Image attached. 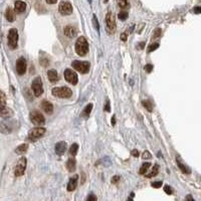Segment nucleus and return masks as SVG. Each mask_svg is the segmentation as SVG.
I'll return each mask as SVG.
<instances>
[{
    "instance_id": "nucleus-1",
    "label": "nucleus",
    "mask_w": 201,
    "mask_h": 201,
    "mask_svg": "<svg viewBox=\"0 0 201 201\" xmlns=\"http://www.w3.org/2000/svg\"><path fill=\"white\" fill-rule=\"evenodd\" d=\"M76 52L80 56H85L89 52V43L86 37L80 36L76 42Z\"/></svg>"
},
{
    "instance_id": "nucleus-2",
    "label": "nucleus",
    "mask_w": 201,
    "mask_h": 201,
    "mask_svg": "<svg viewBox=\"0 0 201 201\" xmlns=\"http://www.w3.org/2000/svg\"><path fill=\"white\" fill-rule=\"evenodd\" d=\"M51 94L54 97L60 98V99H69L73 95V91L67 87H58V88L52 89Z\"/></svg>"
},
{
    "instance_id": "nucleus-3",
    "label": "nucleus",
    "mask_w": 201,
    "mask_h": 201,
    "mask_svg": "<svg viewBox=\"0 0 201 201\" xmlns=\"http://www.w3.org/2000/svg\"><path fill=\"white\" fill-rule=\"evenodd\" d=\"M45 132H46V130H45L44 128H42V127L34 128V129H32V130H30L29 133H28V139L32 142H35V141H37L38 139H40L41 137L45 134Z\"/></svg>"
},
{
    "instance_id": "nucleus-4",
    "label": "nucleus",
    "mask_w": 201,
    "mask_h": 201,
    "mask_svg": "<svg viewBox=\"0 0 201 201\" xmlns=\"http://www.w3.org/2000/svg\"><path fill=\"white\" fill-rule=\"evenodd\" d=\"M18 43V31L15 28H11L8 32V45L11 49H17Z\"/></svg>"
},
{
    "instance_id": "nucleus-5",
    "label": "nucleus",
    "mask_w": 201,
    "mask_h": 201,
    "mask_svg": "<svg viewBox=\"0 0 201 201\" xmlns=\"http://www.w3.org/2000/svg\"><path fill=\"white\" fill-rule=\"evenodd\" d=\"M31 89L35 97H40L43 94V85L40 76H37V78H35L33 80V82L31 84Z\"/></svg>"
},
{
    "instance_id": "nucleus-6",
    "label": "nucleus",
    "mask_w": 201,
    "mask_h": 201,
    "mask_svg": "<svg viewBox=\"0 0 201 201\" xmlns=\"http://www.w3.org/2000/svg\"><path fill=\"white\" fill-rule=\"evenodd\" d=\"M71 65L75 69L80 71V73H87L89 71V62H82V60H73Z\"/></svg>"
},
{
    "instance_id": "nucleus-7",
    "label": "nucleus",
    "mask_w": 201,
    "mask_h": 201,
    "mask_svg": "<svg viewBox=\"0 0 201 201\" xmlns=\"http://www.w3.org/2000/svg\"><path fill=\"white\" fill-rule=\"evenodd\" d=\"M29 118L31 120V122L36 126H42L45 124V119L43 117V115L41 113H39L38 111H32L29 115Z\"/></svg>"
},
{
    "instance_id": "nucleus-8",
    "label": "nucleus",
    "mask_w": 201,
    "mask_h": 201,
    "mask_svg": "<svg viewBox=\"0 0 201 201\" xmlns=\"http://www.w3.org/2000/svg\"><path fill=\"white\" fill-rule=\"evenodd\" d=\"M15 121L13 120H6L0 124V131L3 134H10L15 128Z\"/></svg>"
},
{
    "instance_id": "nucleus-9",
    "label": "nucleus",
    "mask_w": 201,
    "mask_h": 201,
    "mask_svg": "<svg viewBox=\"0 0 201 201\" xmlns=\"http://www.w3.org/2000/svg\"><path fill=\"white\" fill-rule=\"evenodd\" d=\"M26 164H27V161H26L25 157H21L18 160L16 166H15V170H14V175L16 177H19L21 175H23L26 169Z\"/></svg>"
},
{
    "instance_id": "nucleus-10",
    "label": "nucleus",
    "mask_w": 201,
    "mask_h": 201,
    "mask_svg": "<svg viewBox=\"0 0 201 201\" xmlns=\"http://www.w3.org/2000/svg\"><path fill=\"white\" fill-rule=\"evenodd\" d=\"M106 22L108 29L111 33H115L116 31V21H115V16L112 12H108L106 16Z\"/></svg>"
},
{
    "instance_id": "nucleus-11",
    "label": "nucleus",
    "mask_w": 201,
    "mask_h": 201,
    "mask_svg": "<svg viewBox=\"0 0 201 201\" xmlns=\"http://www.w3.org/2000/svg\"><path fill=\"white\" fill-rule=\"evenodd\" d=\"M64 78L67 80V82H69L71 85H76L78 84V75L71 69H67L64 71Z\"/></svg>"
},
{
    "instance_id": "nucleus-12",
    "label": "nucleus",
    "mask_w": 201,
    "mask_h": 201,
    "mask_svg": "<svg viewBox=\"0 0 201 201\" xmlns=\"http://www.w3.org/2000/svg\"><path fill=\"white\" fill-rule=\"evenodd\" d=\"M12 110L6 106V100H0V116L3 118H9L12 116Z\"/></svg>"
},
{
    "instance_id": "nucleus-13",
    "label": "nucleus",
    "mask_w": 201,
    "mask_h": 201,
    "mask_svg": "<svg viewBox=\"0 0 201 201\" xmlns=\"http://www.w3.org/2000/svg\"><path fill=\"white\" fill-rule=\"evenodd\" d=\"M58 11L62 15H69L73 13V6L69 2L63 1L58 6Z\"/></svg>"
},
{
    "instance_id": "nucleus-14",
    "label": "nucleus",
    "mask_w": 201,
    "mask_h": 201,
    "mask_svg": "<svg viewBox=\"0 0 201 201\" xmlns=\"http://www.w3.org/2000/svg\"><path fill=\"white\" fill-rule=\"evenodd\" d=\"M16 71L19 76H22L26 71V60L24 58H20L16 62Z\"/></svg>"
},
{
    "instance_id": "nucleus-15",
    "label": "nucleus",
    "mask_w": 201,
    "mask_h": 201,
    "mask_svg": "<svg viewBox=\"0 0 201 201\" xmlns=\"http://www.w3.org/2000/svg\"><path fill=\"white\" fill-rule=\"evenodd\" d=\"M63 31H64L65 35H67V37H69V38L75 37V36L76 35V33H78V30H76V28L75 27V26H73V25L65 26L64 29H63Z\"/></svg>"
},
{
    "instance_id": "nucleus-16",
    "label": "nucleus",
    "mask_w": 201,
    "mask_h": 201,
    "mask_svg": "<svg viewBox=\"0 0 201 201\" xmlns=\"http://www.w3.org/2000/svg\"><path fill=\"white\" fill-rule=\"evenodd\" d=\"M54 150H55V153L58 155H62L63 153L67 150V143L65 142H58V143L55 144V147H54Z\"/></svg>"
},
{
    "instance_id": "nucleus-17",
    "label": "nucleus",
    "mask_w": 201,
    "mask_h": 201,
    "mask_svg": "<svg viewBox=\"0 0 201 201\" xmlns=\"http://www.w3.org/2000/svg\"><path fill=\"white\" fill-rule=\"evenodd\" d=\"M26 10V3L23 1H16L14 3V11L16 13H23Z\"/></svg>"
},
{
    "instance_id": "nucleus-18",
    "label": "nucleus",
    "mask_w": 201,
    "mask_h": 201,
    "mask_svg": "<svg viewBox=\"0 0 201 201\" xmlns=\"http://www.w3.org/2000/svg\"><path fill=\"white\" fill-rule=\"evenodd\" d=\"M78 176L75 175L73 177H71L69 181V184H67V191H73L76 188V185H78Z\"/></svg>"
},
{
    "instance_id": "nucleus-19",
    "label": "nucleus",
    "mask_w": 201,
    "mask_h": 201,
    "mask_svg": "<svg viewBox=\"0 0 201 201\" xmlns=\"http://www.w3.org/2000/svg\"><path fill=\"white\" fill-rule=\"evenodd\" d=\"M41 107H42L43 111H44L46 114H52V112H53V106H52V104L50 102H49V100H43L42 104H41Z\"/></svg>"
},
{
    "instance_id": "nucleus-20",
    "label": "nucleus",
    "mask_w": 201,
    "mask_h": 201,
    "mask_svg": "<svg viewBox=\"0 0 201 201\" xmlns=\"http://www.w3.org/2000/svg\"><path fill=\"white\" fill-rule=\"evenodd\" d=\"M47 78L50 80V82H56L58 80V73L55 69H49L47 71Z\"/></svg>"
},
{
    "instance_id": "nucleus-21",
    "label": "nucleus",
    "mask_w": 201,
    "mask_h": 201,
    "mask_svg": "<svg viewBox=\"0 0 201 201\" xmlns=\"http://www.w3.org/2000/svg\"><path fill=\"white\" fill-rule=\"evenodd\" d=\"M76 161L73 158H71L67 160V168L69 172H73L76 170Z\"/></svg>"
},
{
    "instance_id": "nucleus-22",
    "label": "nucleus",
    "mask_w": 201,
    "mask_h": 201,
    "mask_svg": "<svg viewBox=\"0 0 201 201\" xmlns=\"http://www.w3.org/2000/svg\"><path fill=\"white\" fill-rule=\"evenodd\" d=\"M5 16H6V19H7L9 22H12V21H14V19H15L14 12H13V10L10 7H8L7 9H6Z\"/></svg>"
},
{
    "instance_id": "nucleus-23",
    "label": "nucleus",
    "mask_w": 201,
    "mask_h": 201,
    "mask_svg": "<svg viewBox=\"0 0 201 201\" xmlns=\"http://www.w3.org/2000/svg\"><path fill=\"white\" fill-rule=\"evenodd\" d=\"M158 172H159V166L158 165H155L154 167L152 168V170L149 172L148 174H144L145 175V177H147V178H152V177H155L158 174Z\"/></svg>"
},
{
    "instance_id": "nucleus-24",
    "label": "nucleus",
    "mask_w": 201,
    "mask_h": 201,
    "mask_svg": "<svg viewBox=\"0 0 201 201\" xmlns=\"http://www.w3.org/2000/svg\"><path fill=\"white\" fill-rule=\"evenodd\" d=\"M27 150H28L27 144H21V145H19L18 147L15 149V153H16V154H24Z\"/></svg>"
},
{
    "instance_id": "nucleus-25",
    "label": "nucleus",
    "mask_w": 201,
    "mask_h": 201,
    "mask_svg": "<svg viewBox=\"0 0 201 201\" xmlns=\"http://www.w3.org/2000/svg\"><path fill=\"white\" fill-rule=\"evenodd\" d=\"M91 110H93V104H89L86 106V108L84 109V111H82V116L85 118H88L89 116V114L91 113Z\"/></svg>"
},
{
    "instance_id": "nucleus-26",
    "label": "nucleus",
    "mask_w": 201,
    "mask_h": 201,
    "mask_svg": "<svg viewBox=\"0 0 201 201\" xmlns=\"http://www.w3.org/2000/svg\"><path fill=\"white\" fill-rule=\"evenodd\" d=\"M151 167V163L149 162H146V163H144L143 165L141 166V168H140V170H139V173L141 174V175H144V174L146 173V172L148 171V169Z\"/></svg>"
},
{
    "instance_id": "nucleus-27",
    "label": "nucleus",
    "mask_w": 201,
    "mask_h": 201,
    "mask_svg": "<svg viewBox=\"0 0 201 201\" xmlns=\"http://www.w3.org/2000/svg\"><path fill=\"white\" fill-rule=\"evenodd\" d=\"M78 145L76 143H73L71 146V148H69V154L73 155V156H76V153H78Z\"/></svg>"
},
{
    "instance_id": "nucleus-28",
    "label": "nucleus",
    "mask_w": 201,
    "mask_h": 201,
    "mask_svg": "<svg viewBox=\"0 0 201 201\" xmlns=\"http://www.w3.org/2000/svg\"><path fill=\"white\" fill-rule=\"evenodd\" d=\"M118 2V5L120 6L121 8H123V9H125V8H128L129 6V2L128 0H117Z\"/></svg>"
},
{
    "instance_id": "nucleus-29",
    "label": "nucleus",
    "mask_w": 201,
    "mask_h": 201,
    "mask_svg": "<svg viewBox=\"0 0 201 201\" xmlns=\"http://www.w3.org/2000/svg\"><path fill=\"white\" fill-rule=\"evenodd\" d=\"M143 106H144V108L147 109L149 112H152L153 105H152V103H151L150 100H144V102H143Z\"/></svg>"
},
{
    "instance_id": "nucleus-30",
    "label": "nucleus",
    "mask_w": 201,
    "mask_h": 201,
    "mask_svg": "<svg viewBox=\"0 0 201 201\" xmlns=\"http://www.w3.org/2000/svg\"><path fill=\"white\" fill-rule=\"evenodd\" d=\"M178 166H179V168H180V169H181V171L184 172V173L189 174L190 172H191V171H190V169H189L188 167H187V166L183 165V164H182V163H180V162H179V161H178Z\"/></svg>"
},
{
    "instance_id": "nucleus-31",
    "label": "nucleus",
    "mask_w": 201,
    "mask_h": 201,
    "mask_svg": "<svg viewBox=\"0 0 201 201\" xmlns=\"http://www.w3.org/2000/svg\"><path fill=\"white\" fill-rule=\"evenodd\" d=\"M118 16H119V18L121 19V20H126L127 18H128V12L127 11H121L119 13V15H118Z\"/></svg>"
},
{
    "instance_id": "nucleus-32",
    "label": "nucleus",
    "mask_w": 201,
    "mask_h": 201,
    "mask_svg": "<svg viewBox=\"0 0 201 201\" xmlns=\"http://www.w3.org/2000/svg\"><path fill=\"white\" fill-rule=\"evenodd\" d=\"M142 158H143L144 160L151 159V158H152V155H151V153L149 152V151H145V152L143 153V155H142Z\"/></svg>"
},
{
    "instance_id": "nucleus-33",
    "label": "nucleus",
    "mask_w": 201,
    "mask_h": 201,
    "mask_svg": "<svg viewBox=\"0 0 201 201\" xmlns=\"http://www.w3.org/2000/svg\"><path fill=\"white\" fill-rule=\"evenodd\" d=\"M159 47V43H157V42H155V43H153V44H151L150 46H149V49H148V51L151 52V51H154L155 49H157Z\"/></svg>"
},
{
    "instance_id": "nucleus-34",
    "label": "nucleus",
    "mask_w": 201,
    "mask_h": 201,
    "mask_svg": "<svg viewBox=\"0 0 201 201\" xmlns=\"http://www.w3.org/2000/svg\"><path fill=\"white\" fill-rule=\"evenodd\" d=\"M93 22H94V26L99 30L100 26H99V22H98V19H97V17H96V15H94V17H93Z\"/></svg>"
},
{
    "instance_id": "nucleus-35",
    "label": "nucleus",
    "mask_w": 201,
    "mask_h": 201,
    "mask_svg": "<svg viewBox=\"0 0 201 201\" xmlns=\"http://www.w3.org/2000/svg\"><path fill=\"white\" fill-rule=\"evenodd\" d=\"M164 191H165V192H166V193H167V194H169V195H170V194H172V193H173V190H172V188H171V187H169V186H168V185H166V186L164 187Z\"/></svg>"
},
{
    "instance_id": "nucleus-36",
    "label": "nucleus",
    "mask_w": 201,
    "mask_h": 201,
    "mask_svg": "<svg viewBox=\"0 0 201 201\" xmlns=\"http://www.w3.org/2000/svg\"><path fill=\"white\" fill-rule=\"evenodd\" d=\"M151 185H152V187H154V188H160V187L162 186V182H161V181H158V182H153Z\"/></svg>"
},
{
    "instance_id": "nucleus-37",
    "label": "nucleus",
    "mask_w": 201,
    "mask_h": 201,
    "mask_svg": "<svg viewBox=\"0 0 201 201\" xmlns=\"http://www.w3.org/2000/svg\"><path fill=\"white\" fill-rule=\"evenodd\" d=\"M161 32H162V30H161L160 28H157V29L155 30L154 37H158V36H160L161 35Z\"/></svg>"
},
{
    "instance_id": "nucleus-38",
    "label": "nucleus",
    "mask_w": 201,
    "mask_h": 201,
    "mask_svg": "<svg viewBox=\"0 0 201 201\" xmlns=\"http://www.w3.org/2000/svg\"><path fill=\"white\" fill-rule=\"evenodd\" d=\"M145 69H146V71H147V73H151V71H152V69H153V64H147L145 67Z\"/></svg>"
},
{
    "instance_id": "nucleus-39",
    "label": "nucleus",
    "mask_w": 201,
    "mask_h": 201,
    "mask_svg": "<svg viewBox=\"0 0 201 201\" xmlns=\"http://www.w3.org/2000/svg\"><path fill=\"white\" fill-rule=\"evenodd\" d=\"M120 180V176H114L112 178V183H114V184H117L118 182H119Z\"/></svg>"
},
{
    "instance_id": "nucleus-40",
    "label": "nucleus",
    "mask_w": 201,
    "mask_h": 201,
    "mask_svg": "<svg viewBox=\"0 0 201 201\" xmlns=\"http://www.w3.org/2000/svg\"><path fill=\"white\" fill-rule=\"evenodd\" d=\"M87 200L88 201H91V200H97V196H95L94 194H91L87 197Z\"/></svg>"
},
{
    "instance_id": "nucleus-41",
    "label": "nucleus",
    "mask_w": 201,
    "mask_h": 201,
    "mask_svg": "<svg viewBox=\"0 0 201 201\" xmlns=\"http://www.w3.org/2000/svg\"><path fill=\"white\" fill-rule=\"evenodd\" d=\"M105 111L106 112H110V100H107L106 103V107H105Z\"/></svg>"
},
{
    "instance_id": "nucleus-42",
    "label": "nucleus",
    "mask_w": 201,
    "mask_h": 201,
    "mask_svg": "<svg viewBox=\"0 0 201 201\" xmlns=\"http://www.w3.org/2000/svg\"><path fill=\"white\" fill-rule=\"evenodd\" d=\"M127 35H128V32H124V33L123 34H121V39H122V40H123V41H126L127 40Z\"/></svg>"
},
{
    "instance_id": "nucleus-43",
    "label": "nucleus",
    "mask_w": 201,
    "mask_h": 201,
    "mask_svg": "<svg viewBox=\"0 0 201 201\" xmlns=\"http://www.w3.org/2000/svg\"><path fill=\"white\" fill-rule=\"evenodd\" d=\"M0 100H6V96H5V94H4L2 91H0Z\"/></svg>"
},
{
    "instance_id": "nucleus-44",
    "label": "nucleus",
    "mask_w": 201,
    "mask_h": 201,
    "mask_svg": "<svg viewBox=\"0 0 201 201\" xmlns=\"http://www.w3.org/2000/svg\"><path fill=\"white\" fill-rule=\"evenodd\" d=\"M200 12H201V8L199 7V6H197V7L194 8V13H196V14H199Z\"/></svg>"
},
{
    "instance_id": "nucleus-45",
    "label": "nucleus",
    "mask_w": 201,
    "mask_h": 201,
    "mask_svg": "<svg viewBox=\"0 0 201 201\" xmlns=\"http://www.w3.org/2000/svg\"><path fill=\"white\" fill-rule=\"evenodd\" d=\"M132 155H133L134 157H138V156H139L138 150H133V151H132Z\"/></svg>"
},
{
    "instance_id": "nucleus-46",
    "label": "nucleus",
    "mask_w": 201,
    "mask_h": 201,
    "mask_svg": "<svg viewBox=\"0 0 201 201\" xmlns=\"http://www.w3.org/2000/svg\"><path fill=\"white\" fill-rule=\"evenodd\" d=\"M56 1H58V0H46V2L49 4H54V3H56Z\"/></svg>"
},
{
    "instance_id": "nucleus-47",
    "label": "nucleus",
    "mask_w": 201,
    "mask_h": 201,
    "mask_svg": "<svg viewBox=\"0 0 201 201\" xmlns=\"http://www.w3.org/2000/svg\"><path fill=\"white\" fill-rule=\"evenodd\" d=\"M115 123H116V117L114 116L112 118V125H115Z\"/></svg>"
},
{
    "instance_id": "nucleus-48",
    "label": "nucleus",
    "mask_w": 201,
    "mask_h": 201,
    "mask_svg": "<svg viewBox=\"0 0 201 201\" xmlns=\"http://www.w3.org/2000/svg\"><path fill=\"white\" fill-rule=\"evenodd\" d=\"M144 44H145V43H144V42L140 43V49H142V47H143V46H144Z\"/></svg>"
},
{
    "instance_id": "nucleus-49",
    "label": "nucleus",
    "mask_w": 201,
    "mask_h": 201,
    "mask_svg": "<svg viewBox=\"0 0 201 201\" xmlns=\"http://www.w3.org/2000/svg\"><path fill=\"white\" fill-rule=\"evenodd\" d=\"M109 1V0H104V2H105V3H107V2H108Z\"/></svg>"
}]
</instances>
